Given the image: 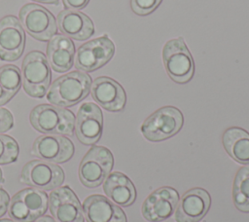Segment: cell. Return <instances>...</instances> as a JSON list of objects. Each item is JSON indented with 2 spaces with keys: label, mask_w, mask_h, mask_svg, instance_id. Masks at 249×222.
<instances>
[{
  "label": "cell",
  "mask_w": 249,
  "mask_h": 222,
  "mask_svg": "<svg viewBox=\"0 0 249 222\" xmlns=\"http://www.w3.org/2000/svg\"><path fill=\"white\" fill-rule=\"evenodd\" d=\"M29 121L37 131L46 134L72 135L75 128V116L70 110L51 104L35 106Z\"/></svg>",
  "instance_id": "2"
},
{
  "label": "cell",
  "mask_w": 249,
  "mask_h": 222,
  "mask_svg": "<svg viewBox=\"0 0 249 222\" xmlns=\"http://www.w3.org/2000/svg\"><path fill=\"white\" fill-rule=\"evenodd\" d=\"M73 142L63 135L46 134L35 139L31 155L49 163H65L74 155Z\"/></svg>",
  "instance_id": "12"
},
{
  "label": "cell",
  "mask_w": 249,
  "mask_h": 222,
  "mask_svg": "<svg viewBox=\"0 0 249 222\" xmlns=\"http://www.w3.org/2000/svg\"><path fill=\"white\" fill-rule=\"evenodd\" d=\"M227 153L237 163L249 165V133L237 127L227 129L222 136Z\"/></svg>",
  "instance_id": "22"
},
{
  "label": "cell",
  "mask_w": 249,
  "mask_h": 222,
  "mask_svg": "<svg viewBox=\"0 0 249 222\" xmlns=\"http://www.w3.org/2000/svg\"><path fill=\"white\" fill-rule=\"evenodd\" d=\"M184 123L183 114L173 106H164L149 116L141 126V132L149 141H161L176 134Z\"/></svg>",
  "instance_id": "7"
},
{
  "label": "cell",
  "mask_w": 249,
  "mask_h": 222,
  "mask_svg": "<svg viewBox=\"0 0 249 222\" xmlns=\"http://www.w3.org/2000/svg\"><path fill=\"white\" fill-rule=\"evenodd\" d=\"M107 197L121 206L131 205L136 199V190L131 180L124 173L115 171L109 174L103 183Z\"/></svg>",
  "instance_id": "21"
},
{
  "label": "cell",
  "mask_w": 249,
  "mask_h": 222,
  "mask_svg": "<svg viewBox=\"0 0 249 222\" xmlns=\"http://www.w3.org/2000/svg\"><path fill=\"white\" fill-rule=\"evenodd\" d=\"M57 25L62 35L83 41L94 33L92 20L84 13L76 10H63L57 15Z\"/></svg>",
  "instance_id": "19"
},
{
  "label": "cell",
  "mask_w": 249,
  "mask_h": 222,
  "mask_svg": "<svg viewBox=\"0 0 249 222\" xmlns=\"http://www.w3.org/2000/svg\"><path fill=\"white\" fill-rule=\"evenodd\" d=\"M14 96L0 85V106L8 103Z\"/></svg>",
  "instance_id": "30"
},
{
  "label": "cell",
  "mask_w": 249,
  "mask_h": 222,
  "mask_svg": "<svg viewBox=\"0 0 249 222\" xmlns=\"http://www.w3.org/2000/svg\"><path fill=\"white\" fill-rule=\"evenodd\" d=\"M89 0H62L64 6L69 10L79 11L85 8Z\"/></svg>",
  "instance_id": "28"
},
{
  "label": "cell",
  "mask_w": 249,
  "mask_h": 222,
  "mask_svg": "<svg viewBox=\"0 0 249 222\" xmlns=\"http://www.w3.org/2000/svg\"><path fill=\"white\" fill-rule=\"evenodd\" d=\"M211 204L209 193L202 188L187 191L175 211L176 222H198L208 212Z\"/></svg>",
  "instance_id": "16"
},
{
  "label": "cell",
  "mask_w": 249,
  "mask_h": 222,
  "mask_svg": "<svg viewBox=\"0 0 249 222\" xmlns=\"http://www.w3.org/2000/svg\"><path fill=\"white\" fill-rule=\"evenodd\" d=\"M9 203H10L9 194L3 188H0V217H2L7 212Z\"/></svg>",
  "instance_id": "29"
},
{
  "label": "cell",
  "mask_w": 249,
  "mask_h": 222,
  "mask_svg": "<svg viewBox=\"0 0 249 222\" xmlns=\"http://www.w3.org/2000/svg\"><path fill=\"white\" fill-rule=\"evenodd\" d=\"M32 1L43 3V4H54V5H57L59 3V0H32Z\"/></svg>",
  "instance_id": "32"
},
{
  "label": "cell",
  "mask_w": 249,
  "mask_h": 222,
  "mask_svg": "<svg viewBox=\"0 0 249 222\" xmlns=\"http://www.w3.org/2000/svg\"><path fill=\"white\" fill-rule=\"evenodd\" d=\"M115 45L107 36H101L83 44L76 54L75 67L92 72L105 65L114 56Z\"/></svg>",
  "instance_id": "10"
},
{
  "label": "cell",
  "mask_w": 249,
  "mask_h": 222,
  "mask_svg": "<svg viewBox=\"0 0 249 222\" xmlns=\"http://www.w3.org/2000/svg\"><path fill=\"white\" fill-rule=\"evenodd\" d=\"M25 33L15 16H6L0 19V59L18 60L24 51Z\"/></svg>",
  "instance_id": "11"
},
{
  "label": "cell",
  "mask_w": 249,
  "mask_h": 222,
  "mask_svg": "<svg viewBox=\"0 0 249 222\" xmlns=\"http://www.w3.org/2000/svg\"><path fill=\"white\" fill-rule=\"evenodd\" d=\"M162 58L165 70L174 82L184 84L193 78L194 59L182 37L171 39L164 44Z\"/></svg>",
  "instance_id": "5"
},
{
  "label": "cell",
  "mask_w": 249,
  "mask_h": 222,
  "mask_svg": "<svg viewBox=\"0 0 249 222\" xmlns=\"http://www.w3.org/2000/svg\"><path fill=\"white\" fill-rule=\"evenodd\" d=\"M75 56V45L72 40L62 34L53 36L47 46V59L50 66L57 73L72 68Z\"/></svg>",
  "instance_id": "20"
},
{
  "label": "cell",
  "mask_w": 249,
  "mask_h": 222,
  "mask_svg": "<svg viewBox=\"0 0 249 222\" xmlns=\"http://www.w3.org/2000/svg\"><path fill=\"white\" fill-rule=\"evenodd\" d=\"M18 20L30 36L41 42L51 40L57 32V24L53 14L38 4L23 5L18 13Z\"/></svg>",
  "instance_id": "8"
},
{
  "label": "cell",
  "mask_w": 249,
  "mask_h": 222,
  "mask_svg": "<svg viewBox=\"0 0 249 222\" xmlns=\"http://www.w3.org/2000/svg\"><path fill=\"white\" fill-rule=\"evenodd\" d=\"M162 0H130L133 13L139 16H147L154 12Z\"/></svg>",
  "instance_id": "26"
},
{
  "label": "cell",
  "mask_w": 249,
  "mask_h": 222,
  "mask_svg": "<svg viewBox=\"0 0 249 222\" xmlns=\"http://www.w3.org/2000/svg\"><path fill=\"white\" fill-rule=\"evenodd\" d=\"M34 222H55V220L53 218H52L51 216L45 215V216H41L40 218H38Z\"/></svg>",
  "instance_id": "31"
},
{
  "label": "cell",
  "mask_w": 249,
  "mask_h": 222,
  "mask_svg": "<svg viewBox=\"0 0 249 222\" xmlns=\"http://www.w3.org/2000/svg\"><path fill=\"white\" fill-rule=\"evenodd\" d=\"M19 147L16 139L9 135L0 134V165H8L18 160Z\"/></svg>",
  "instance_id": "25"
},
{
  "label": "cell",
  "mask_w": 249,
  "mask_h": 222,
  "mask_svg": "<svg viewBox=\"0 0 249 222\" xmlns=\"http://www.w3.org/2000/svg\"><path fill=\"white\" fill-rule=\"evenodd\" d=\"M20 72L23 90L29 96L42 98L47 94L52 72L47 56L42 52H29L23 58Z\"/></svg>",
  "instance_id": "3"
},
{
  "label": "cell",
  "mask_w": 249,
  "mask_h": 222,
  "mask_svg": "<svg viewBox=\"0 0 249 222\" xmlns=\"http://www.w3.org/2000/svg\"><path fill=\"white\" fill-rule=\"evenodd\" d=\"M91 83L86 72L72 71L54 80L47 92V99L55 106H74L88 96Z\"/></svg>",
  "instance_id": "1"
},
{
  "label": "cell",
  "mask_w": 249,
  "mask_h": 222,
  "mask_svg": "<svg viewBox=\"0 0 249 222\" xmlns=\"http://www.w3.org/2000/svg\"><path fill=\"white\" fill-rule=\"evenodd\" d=\"M92 98L104 109L118 112L124 109L126 96L123 87L114 79L106 76L96 78L90 87Z\"/></svg>",
  "instance_id": "17"
},
{
  "label": "cell",
  "mask_w": 249,
  "mask_h": 222,
  "mask_svg": "<svg viewBox=\"0 0 249 222\" xmlns=\"http://www.w3.org/2000/svg\"><path fill=\"white\" fill-rule=\"evenodd\" d=\"M0 85L13 96L19 91L22 80L19 68L14 64H6L0 67Z\"/></svg>",
  "instance_id": "24"
},
{
  "label": "cell",
  "mask_w": 249,
  "mask_h": 222,
  "mask_svg": "<svg viewBox=\"0 0 249 222\" xmlns=\"http://www.w3.org/2000/svg\"><path fill=\"white\" fill-rule=\"evenodd\" d=\"M20 180L24 184L40 190H53L64 181L63 169L53 164L43 160H32L21 169Z\"/></svg>",
  "instance_id": "9"
},
{
  "label": "cell",
  "mask_w": 249,
  "mask_h": 222,
  "mask_svg": "<svg viewBox=\"0 0 249 222\" xmlns=\"http://www.w3.org/2000/svg\"><path fill=\"white\" fill-rule=\"evenodd\" d=\"M75 133L78 140L85 145H93L101 137L103 116L101 109L92 102L81 105L75 120Z\"/></svg>",
  "instance_id": "15"
},
{
  "label": "cell",
  "mask_w": 249,
  "mask_h": 222,
  "mask_svg": "<svg viewBox=\"0 0 249 222\" xmlns=\"http://www.w3.org/2000/svg\"><path fill=\"white\" fill-rule=\"evenodd\" d=\"M88 222H127L124 212L102 195H90L83 203Z\"/></svg>",
  "instance_id": "18"
},
{
  "label": "cell",
  "mask_w": 249,
  "mask_h": 222,
  "mask_svg": "<svg viewBox=\"0 0 249 222\" xmlns=\"http://www.w3.org/2000/svg\"><path fill=\"white\" fill-rule=\"evenodd\" d=\"M49 207V197L40 189L25 188L10 200L9 216L17 222H34L43 216Z\"/></svg>",
  "instance_id": "4"
},
{
  "label": "cell",
  "mask_w": 249,
  "mask_h": 222,
  "mask_svg": "<svg viewBox=\"0 0 249 222\" xmlns=\"http://www.w3.org/2000/svg\"><path fill=\"white\" fill-rule=\"evenodd\" d=\"M3 181V174H2V170L0 168V183Z\"/></svg>",
  "instance_id": "34"
},
{
  "label": "cell",
  "mask_w": 249,
  "mask_h": 222,
  "mask_svg": "<svg viewBox=\"0 0 249 222\" xmlns=\"http://www.w3.org/2000/svg\"><path fill=\"white\" fill-rule=\"evenodd\" d=\"M0 222H17V221H15V220H11V219H7V218H5V219H0Z\"/></svg>",
  "instance_id": "33"
},
{
  "label": "cell",
  "mask_w": 249,
  "mask_h": 222,
  "mask_svg": "<svg viewBox=\"0 0 249 222\" xmlns=\"http://www.w3.org/2000/svg\"><path fill=\"white\" fill-rule=\"evenodd\" d=\"M114 165L111 151L103 146H93L83 158L79 166V178L88 188H95L104 182Z\"/></svg>",
  "instance_id": "6"
},
{
  "label": "cell",
  "mask_w": 249,
  "mask_h": 222,
  "mask_svg": "<svg viewBox=\"0 0 249 222\" xmlns=\"http://www.w3.org/2000/svg\"><path fill=\"white\" fill-rule=\"evenodd\" d=\"M234 206L241 212H249V165L238 169L232 186Z\"/></svg>",
  "instance_id": "23"
},
{
  "label": "cell",
  "mask_w": 249,
  "mask_h": 222,
  "mask_svg": "<svg viewBox=\"0 0 249 222\" xmlns=\"http://www.w3.org/2000/svg\"><path fill=\"white\" fill-rule=\"evenodd\" d=\"M14 126L12 113L6 108H0V133L8 131Z\"/></svg>",
  "instance_id": "27"
},
{
  "label": "cell",
  "mask_w": 249,
  "mask_h": 222,
  "mask_svg": "<svg viewBox=\"0 0 249 222\" xmlns=\"http://www.w3.org/2000/svg\"><path fill=\"white\" fill-rule=\"evenodd\" d=\"M49 207L55 222H84L80 201L68 186L52 191L49 197Z\"/></svg>",
  "instance_id": "14"
},
{
  "label": "cell",
  "mask_w": 249,
  "mask_h": 222,
  "mask_svg": "<svg viewBox=\"0 0 249 222\" xmlns=\"http://www.w3.org/2000/svg\"><path fill=\"white\" fill-rule=\"evenodd\" d=\"M179 203V194L172 187H161L151 193L142 204V215L149 222L169 218Z\"/></svg>",
  "instance_id": "13"
}]
</instances>
